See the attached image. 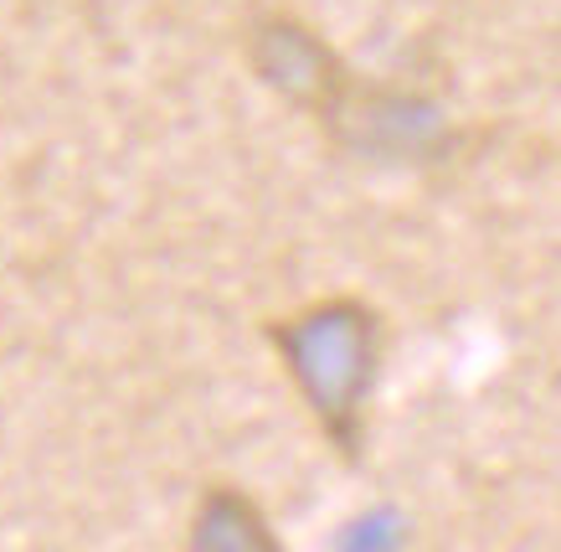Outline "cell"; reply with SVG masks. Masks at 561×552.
Returning <instances> with one entry per match:
<instances>
[{"label": "cell", "instance_id": "277c9868", "mask_svg": "<svg viewBox=\"0 0 561 552\" xmlns=\"http://www.w3.org/2000/svg\"><path fill=\"white\" fill-rule=\"evenodd\" d=\"M191 548L202 552H278L268 517L257 511L253 496H242L238 485H211L196 511V532Z\"/></svg>", "mask_w": 561, "mask_h": 552}, {"label": "cell", "instance_id": "7a4b0ae2", "mask_svg": "<svg viewBox=\"0 0 561 552\" xmlns=\"http://www.w3.org/2000/svg\"><path fill=\"white\" fill-rule=\"evenodd\" d=\"M320 129H330L341 150L376 166H438L454 156V139H459L443 104L423 93H397L376 83L366 88L360 78L345 88V99Z\"/></svg>", "mask_w": 561, "mask_h": 552}, {"label": "cell", "instance_id": "6da1fadb", "mask_svg": "<svg viewBox=\"0 0 561 552\" xmlns=\"http://www.w3.org/2000/svg\"><path fill=\"white\" fill-rule=\"evenodd\" d=\"M263 341L278 351L314 429L341 449L345 465H356L366 449V403L387 346L381 311L360 294H330L284 320H263Z\"/></svg>", "mask_w": 561, "mask_h": 552}, {"label": "cell", "instance_id": "3957f363", "mask_svg": "<svg viewBox=\"0 0 561 552\" xmlns=\"http://www.w3.org/2000/svg\"><path fill=\"white\" fill-rule=\"evenodd\" d=\"M242 53H248V68H253L257 83L268 93H278L284 104L305 109L309 120L320 124L335 114L345 88L356 83V72L345 68V57L294 11H263L248 26Z\"/></svg>", "mask_w": 561, "mask_h": 552}]
</instances>
